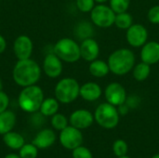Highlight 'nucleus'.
I'll return each instance as SVG.
<instances>
[{
    "instance_id": "nucleus-1",
    "label": "nucleus",
    "mask_w": 159,
    "mask_h": 158,
    "mask_svg": "<svg viewBox=\"0 0 159 158\" xmlns=\"http://www.w3.org/2000/svg\"><path fill=\"white\" fill-rule=\"evenodd\" d=\"M12 76L15 83L20 87L35 85L41 76V68L32 59L19 60L13 68Z\"/></svg>"
},
{
    "instance_id": "nucleus-2",
    "label": "nucleus",
    "mask_w": 159,
    "mask_h": 158,
    "mask_svg": "<svg viewBox=\"0 0 159 158\" xmlns=\"http://www.w3.org/2000/svg\"><path fill=\"white\" fill-rule=\"evenodd\" d=\"M107 63L110 72L116 75H125L135 66V55L129 48H119L110 54Z\"/></svg>"
},
{
    "instance_id": "nucleus-3",
    "label": "nucleus",
    "mask_w": 159,
    "mask_h": 158,
    "mask_svg": "<svg viewBox=\"0 0 159 158\" xmlns=\"http://www.w3.org/2000/svg\"><path fill=\"white\" fill-rule=\"evenodd\" d=\"M44 101V92L42 88L36 85L23 88L19 95V105L27 113H34L40 109Z\"/></svg>"
},
{
    "instance_id": "nucleus-4",
    "label": "nucleus",
    "mask_w": 159,
    "mask_h": 158,
    "mask_svg": "<svg viewBox=\"0 0 159 158\" xmlns=\"http://www.w3.org/2000/svg\"><path fill=\"white\" fill-rule=\"evenodd\" d=\"M53 52L63 61L74 63L81 58L80 46L74 40L68 37L60 39L53 47Z\"/></svg>"
},
{
    "instance_id": "nucleus-5",
    "label": "nucleus",
    "mask_w": 159,
    "mask_h": 158,
    "mask_svg": "<svg viewBox=\"0 0 159 158\" xmlns=\"http://www.w3.org/2000/svg\"><path fill=\"white\" fill-rule=\"evenodd\" d=\"M55 97L61 103H70L77 99L80 92L78 82L71 77L62 78L55 87Z\"/></svg>"
},
{
    "instance_id": "nucleus-6",
    "label": "nucleus",
    "mask_w": 159,
    "mask_h": 158,
    "mask_svg": "<svg viewBox=\"0 0 159 158\" xmlns=\"http://www.w3.org/2000/svg\"><path fill=\"white\" fill-rule=\"evenodd\" d=\"M97 123L104 129H114L119 122V113L115 105L104 102L100 104L94 114Z\"/></svg>"
},
{
    "instance_id": "nucleus-7",
    "label": "nucleus",
    "mask_w": 159,
    "mask_h": 158,
    "mask_svg": "<svg viewBox=\"0 0 159 158\" xmlns=\"http://www.w3.org/2000/svg\"><path fill=\"white\" fill-rule=\"evenodd\" d=\"M116 13L111 7L104 4L95 6L90 11V19L92 22L101 28H108L115 24Z\"/></svg>"
},
{
    "instance_id": "nucleus-8",
    "label": "nucleus",
    "mask_w": 159,
    "mask_h": 158,
    "mask_svg": "<svg viewBox=\"0 0 159 158\" xmlns=\"http://www.w3.org/2000/svg\"><path fill=\"white\" fill-rule=\"evenodd\" d=\"M60 142L64 148L74 150L82 144L83 135L78 129L73 126L66 127L64 129L61 130Z\"/></svg>"
},
{
    "instance_id": "nucleus-9",
    "label": "nucleus",
    "mask_w": 159,
    "mask_h": 158,
    "mask_svg": "<svg viewBox=\"0 0 159 158\" xmlns=\"http://www.w3.org/2000/svg\"><path fill=\"white\" fill-rule=\"evenodd\" d=\"M126 38L128 43L133 47H143L148 39V32L147 29L140 24H132L126 33Z\"/></svg>"
},
{
    "instance_id": "nucleus-10",
    "label": "nucleus",
    "mask_w": 159,
    "mask_h": 158,
    "mask_svg": "<svg viewBox=\"0 0 159 158\" xmlns=\"http://www.w3.org/2000/svg\"><path fill=\"white\" fill-rule=\"evenodd\" d=\"M104 96L107 102L115 106H119L125 103L127 100V92L125 88L117 82H112L105 88Z\"/></svg>"
},
{
    "instance_id": "nucleus-11",
    "label": "nucleus",
    "mask_w": 159,
    "mask_h": 158,
    "mask_svg": "<svg viewBox=\"0 0 159 158\" xmlns=\"http://www.w3.org/2000/svg\"><path fill=\"white\" fill-rule=\"evenodd\" d=\"M14 54L18 60L30 59L33 52V42L27 35L18 36L13 44Z\"/></svg>"
},
{
    "instance_id": "nucleus-12",
    "label": "nucleus",
    "mask_w": 159,
    "mask_h": 158,
    "mask_svg": "<svg viewBox=\"0 0 159 158\" xmlns=\"http://www.w3.org/2000/svg\"><path fill=\"white\" fill-rule=\"evenodd\" d=\"M43 69L46 75L50 78H57L61 75L62 72L61 60L54 52L48 53L45 57L43 62Z\"/></svg>"
},
{
    "instance_id": "nucleus-13",
    "label": "nucleus",
    "mask_w": 159,
    "mask_h": 158,
    "mask_svg": "<svg viewBox=\"0 0 159 158\" xmlns=\"http://www.w3.org/2000/svg\"><path fill=\"white\" fill-rule=\"evenodd\" d=\"M94 121V116L92 114L85 109H79L75 111L70 116L71 126L78 129H84L89 128Z\"/></svg>"
},
{
    "instance_id": "nucleus-14",
    "label": "nucleus",
    "mask_w": 159,
    "mask_h": 158,
    "mask_svg": "<svg viewBox=\"0 0 159 158\" xmlns=\"http://www.w3.org/2000/svg\"><path fill=\"white\" fill-rule=\"evenodd\" d=\"M81 58L87 61H92L96 60L100 54V46L98 42L92 37L82 40L80 45Z\"/></svg>"
},
{
    "instance_id": "nucleus-15",
    "label": "nucleus",
    "mask_w": 159,
    "mask_h": 158,
    "mask_svg": "<svg viewBox=\"0 0 159 158\" xmlns=\"http://www.w3.org/2000/svg\"><path fill=\"white\" fill-rule=\"evenodd\" d=\"M142 61L153 65L159 61V43L157 41L146 42L141 51Z\"/></svg>"
},
{
    "instance_id": "nucleus-16",
    "label": "nucleus",
    "mask_w": 159,
    "mask_h": 158,
    "mask_svg": "<svg viewBox=\"0 0 159 158\" xmlns=\"http://www.w3.org/2000/svg\"><path fill=\"white\" fill-rule=\"evenodd\" d=\"M102 93V90L99 84L95 82H87L80 87L79 96H81L85 101L94 102L101 97Z\"/></svg>"
},
{
    "instance_id": "nucleus-17",
    "label": "nucleus",
    "mask_w": 159,
    "mask_h": 158,
    "mask_svg": "<svg viewBox=\"0 0 159 158\" xmlns=\"http://www.w3.org/2000/svg\"><path fill=\"white\" fill-rule=\"evenodd\" d=\"M56 141V135L54 131L49 129H45L37 133L33 141L34 144L39 149H47L50 147Z\"/></svg>"
},
{
    "instance_id": "nucleus-18",
    "label": "nucleus",
    "mask_w": 159,
    "mask_h": 158,
    "mask_svg": "<svg viewBox=\"0 0 159 158\" xmlns=\"http://www.w3.org/2000/svg\"><path fill=\"white\" fill-rule=\"evenodd\" d=\"M16 124V115L12 111L6 110L0 114V134L11 131Z\"/></svg>"
},
{
    "instance_id": "nucleus-19",
    "label": "nucleus",
    "mask_w": 159,
    "mask_h": 158,
    "mask_svg": "<svg viewBox=\"0 0 159 158\" xmlns=\"http://www.w3.org/2000/svg\"><path fill=\"white\" fill-rule=\"evenodd\" d=\"M89 71L90 74L93 75L94 77L102 78L109 74L110 68L106 61H104L102 60L96 59V60L90 61V64L89 66Z\"/></svg>"
},
{
    "instance_id": "nucleus-20",
    "label": "nucleus",
    "mask_w": 159,
    "mask_h": 158,
    "mask_svg": "<svg viewBox=\"0 0 159 158\" xmlns=\"http://www.w3.org/2000/svg\"><path fill=\"white\" fill-rule=\"evenodd\" d=\"M3 141L7 146H8L11 149H14V150L20 149L24 145L23 137L20 134H19L17 132H13V131H9V132L4 134Z\"/></svg>"
},
{
    "instance_id": "nucleus-21",
    "label": "nucleus",
    "mask_w": 159,
    "mask_h": 158,
    "mask_svg": "<svg viewBox=\"0 0 159 158\" xmlns=\"http://www.w3.org/2000/svg\"><path fill=\"white\" fill-rule=\"evenodd\" d=\"M39 110L43 115L52 116L55 114H57V112L59 110V101L54 98L44 99Z\"/></svg>"
},
{
    "instance_id": "nucleus-22",
    "label": "nucleus",
    "mask_w": 159,
    "mask_h": 158,
    "mask_svg": "<svg viewBox=\"0 0 159 158\" xmlns=\"http://www.w3.org/2000/svg\"><path fill=\"white\" fill-rule=\"evenodd\" d=\"M151 65L142 61L133 67V77L137 81L146 80L151 74Z\"/></svg>"
},
{
    "instance_id": "nucleus-23",
    "label": "nucleus",
    "mask_w": 159,
    "mask_h": 158,
    "mask_svg": "<svg viewBox=\"0 0 159 158\" xmlns=\"http://www.w3.org/2000/svg\"><path fill=\"white\" fill-rule=\"evenodd\" d=\"M75 35L79 39L84 40L92 37L94 29L89 21H81L75 26Z\"/></svg>"
},
{
    "instance_id": "nucleus-24",
    "label": "nucleus",
    "mask_w": 159,
    "mask_h": 158,
    "mask_svg": "<svg viewBox=\"0 0 159 158\" xmlns=\"http://www.w3.org/2000/svg\"><path fill=\"white\" fill-rule=\"evenodd\" d=\"M133 24V18L132 16L126 12L118 13L116 15L115 19V25L122 30H128Z\"/></svg>"
},
{
    "instance_id": "nucleus-25",
    "label": "nucleus",
    "mask_w": 159,
    "mask_h": 158,
    "mask_svg": "<svg viewBox=\"0 0 159 158\" xmlns=\"http://www.w3.org/2000/svg\"><path fill=\"white\" fill-rule=\"evenodd\" d=\"M130 5V0H110V7L116 14L126 12Z\"/></svg>"
},
{
    "instance_id": "nucleus-26",
    "label": "nucleus",
    "mask_w": 159,
    "mask_h": 158,
    "mask_svg": "<svg viewBox=\"0 0 159 158\" xmlns=\"http://www.w3.org/2000/svg\"><path fill=\"white\" fill-rule=\"evenodd\" d=\"M51 125L57 130H62L68 127V120L65 115L61 114H55L51 118Z\"/></svg>"
},
{
    "instance_id": "nucleus-27",
    "label": "nucleus",
    "mask_w": 159,
    "mask_h": 158,
    "mask_svg": "<svg viewBox=\"0 0 159 158\" xmlns=\"http://www.w3.org/2000/svg\"><path fill=\"white\" fill-rule=\"evenodd\" d=\"M37 147L31 143V144H25L20 149V156L21 158H36L37 156Z\"/></svg>"
},
{
    "instance_id": "nucleus-28",
    "label": "nucleus",
    "mask_w": 159,
    "mask_h": 158,
    "mask_svg": "<svg viewBox=\"0 0 159 158\" xmlns=\"http://www.w3.org/2000/svg\"><path fill=\"white\" fill-rule=\"evenodd\" d=\"M113 150L115 155L117 156L118 157L124 156L128 153V144L122 140H117L115 142L113 145Z\"/></svg>"
},
{
    "instance_id": "nucleus-29",
    "label": "nucleus",
    "mask_w": 159,
    "mask_h": 158,
    "mask_svg": "<svg viewBox=\"0 0 159 158\" xmlns=\"http://www.w3.org/2000/svg\"><path fill=\"white\" fill-rule=\"evenodd\" d=\"M76 7L82 12H90L95 7V0H76Z\"/></svg>"
},
{
    "instance_id": "nucleus-30",
    "label": "nucleus",
    "mask_w": 159,
    "mask_h": 158,
    "mask_svg": "<svg viewBox=\"0 0 159 158\" xmlns=\"http://www.w3.org/2000/svg\"><path fill=\"white\" fill-rule=\"evenodd\" d=\"M73 158H93V156L88 148L80 145L73 150Z\"/></svg>"
},
{
    "instance_id": "nucleus-31",
    "label": "nucleus",
    "mask_w": 159,
    "mask_h": 158,
    "mask_svg": "<svg viewBox=\"0 0 159 158\" xmlns=\"http://www.w3.org/2000/svg\"><path fill=\"white\" fill-rule=\"evenodd\" d=\"M147 18L151 23L159 24V5L154 6L149 9Z\"/></svg>"
},
{
    "instance_id": "nucleus-32",
    "label": "nucleus",
    "mask_w": 159,
    "mask_h": 158,
    "mask_svg": "<svg viewBox=\"0 0 159 158\" xmlns=\"http://www.w3.org/2000/svg\"><path fill=\"white\" fill-rule=\"evenodd\" d=\"M8 104H9L8 96L4 91L0 90V114L7 110Z\"/></svg>"
},
{
    "instance_id": "nucleus-33",
    "label": "nucleus",
    "mask_w": 159,
    "mask_h": 158,
    "mask_svg": "<svg viewBox=\"0 0 159 158\" xmlns=\"http://www.w3.org/2000/svg\"><path fill=\"white\" fill-rule=\"evenodd\" d=\"M126 102H127V105H128L129 108H134V107L138 106V104L140 103V99H139V97L131 96V97L127 98Z\"/></svg>"
},
{
    "instance_id": "nucleus-34",
    "label": "nucleus",
    "mask_w": 159,
    "mask_h": 158,
    "mask_svg": "<svg viewBox=\"0 0 159 158\" xmlns=\"http://www.w3.org/2000/svg\"><path fill=\"white\" fill-rule=\"evenodd\" d=\"M118 113L120 114V115H127V113L129 112V107L127 105V103L125 102V103H123V104H121V105H119L118 106Z\"/></svg>"
},
{
    "instance_id": "nucleus-35",
    "label": "nucleus",
    "mask_w": 159,
    "mask_h": 158,
    "mask_svg": "<svg viewBox=\"0 0 159 158\" xmlns=\"http://www.w3.org/2000/svg\"><path fill=\"white\" fill-rule=\"evenodd\" d=\"M6 47H7V42H6V39L0 34V54L3 53L5 50H6Z\"/></svg>"
},
{
    "instance_id": "nucleus-36",
    "label": "nucleus",
    "mask_w": 159,
    "mask_h": 158,
    "mask_svg": "<svg viewBox=\"0 0 159 158\" xmlns=\"http://www.w3.org/2000/svg\"><path fill=\"white\" fill-rule=\"evenodd\" d=\"M5 158H21L20 156H17V155H15V154H9V155H7V156H6Z\"/></svg>"
},
{
    "instance_id": "nucleus-37",
    "label": "nucleus",
    "mask_w": 159,
    "mask_h": 158,
    "mask_svg": "<svg viewBox=\"0 0 159 158\" xmlns=\"http://www.w3.org/2000/svg\"><path fill=\"white\" fill-rule=\"evenodd\" d=\"M95 2H97L99 4H104L105 2H107V0H95Z\"/></svg>"
},
{
    "instance_id": "nucleus-38",
    "label": "nucleus",
    "mask_w": 159,
    "mask_h": 158,
    "mask_svg": "<svg viewBox=\"0 0 159 158\" xmlns=\"http://www.w3.org/2000/svg\"><path fill=\"white\" fill-rule=\"evenodd\" d=\"M2 88H3V83H2V80L0 78V90H2Z\"/></svg>"
},
{
    "instance_id": "nucleus-39",
    "label": "nucleus",
    "mask_w": 159,
    "mask_h": 158,
    "mask_svg": "<svg viewBox=\"0 0 159 158\" xmlns=\"http://www.w3.org/2000/svg\"><path fill=\"white\" fill-rule=\"evenodd\" d=\"M152 158H159V154L158 155H156V156H153Z\"/></svg>"
},
{
    "instance_id": "nucleus-40",
    "label": "nucleus",
    "mask_w": 159,
    "mask_h": 158,
    "mask_svg": "<svg viewBox=\"0 0 159 158\" xmlns=\"http://www.w3.org/2000/svg\"><path fill=\"white\" fill-rule=\"evenodd\" d=\"M118 158H129V157H128V156H120V157H118Z\"/></svg>"
}]
</instances>
